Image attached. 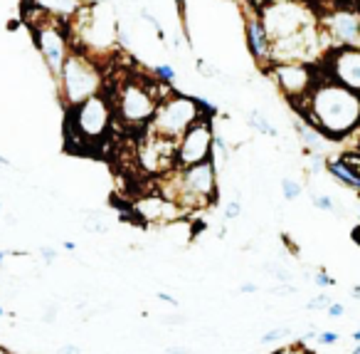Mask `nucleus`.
Masks as SVG:
<instances>
[{"label":"nucleus","instance_id":"nucleus-27","mask_svg":"<svg viewBox=\"0 0 360 354\" xmlns=\"http://www.w3.org/2000/svg\"><path fill=\"white\" fill-rule=\"evenodd\" d=\"M267 270H269V273H274L276 278L281 280V283H289V280H291V273H289L287 267H279V265H267Z\"/></svg>","mask_w":360,"mask_h":354},{"label":"nucleus","instance_id":"nucleus-36","mask_svg":"<svg viewBox=\"0 0 360 354\" xmlns=\"http://www.w3.org/2000/svg\"><path fill=\"white\" fill-rule=\"evenodd\" d=\"M239 290H242V292H247V295H252V292H256V290H259V287H256L254 283H244V285L239 287Z\"/></svg>","mask_w":360,"mask_h":354},{"label":"nucleus","instance_id":"nucleus-21","mask_svg":"<svg viewBox=\"0 0 360 354\" xmlns=\"http://www.w3.org/2000/svg\"><path fill=\"white\" fill-rule=\"evenodd\" d=\"M281 191H284V199H287V201H296L301 193H304V186H301L299 181L284 179V181H281Z\"/></svg>","mask_w":360,"mask_h":354},{"label":"nucleus","instance_id":"nucleus-30","mask_svg":"<svg viewBox=\"0 0 360 354\" xmlns=\"http://www.w3.org/2000/svg\"><path fill=\"white\" fill-rule=\"evenodd\" d=\"M197 72H200V75H205V77H215V75H217V69L210 67L205 60H197Z\"/></svg>","mask_w":360,"mask_h":354},{"label":"nucleus","instance_id":"nucleus-22","mask_svg":"<svg viewBox=\"0 0 360 354\" xmlns=\"http://www.w3.org/2000/svg\"><path fill=\"white\" fill-rule=\"evenodd\" d=\"M331 302H333V298H328V295H318V298H313V300L306 302V310L309 312H326Z\"/></svg>","mask_w":360,"mask_h":354},{"label":"nucleus","instance_id":"nucleus-25","mask_svg":"<svg viewBox=\"0 0 360 354\" xmlns=\"http://www.w3.org/2000/svg\"><path fill=\"white\" fill-rule=\"evenodd\" d=\"M316 340L321 342V344H336L338 340H341V335L338 332H331V329H324V332H318Z\"/></svg>","mask_w":360,"mask_h":354},{"label":"nucleus","instance_id":"nucleus-7","mask_svg":"<svg viewBox=\"0 0 360 354\" xmlns=\"http://www.w3.org/2000/svg\"><path fill=\"white\" fill-rule=\"evenodd\" d=\"M259 18L272 43H279V40L291 38L296 32L316 25L311 10L301 0H269Z\"/></svg>","mask_w":360,"mask_h":354},{"label":"nucleus","instance_id":"nucleus-43","mask_svg":"<svg viewBox=\"0 0 360 354\" xmlns=\"http://www.w3.org/2000/svg\"><path fill=\"white\" fill-rule=\"evenodd\" d=\"M8 312H5V307H3V305H0V317H5Z\"/></svg>","mask_w":360,"mask_h":354},{"label":"nucleus","instance_id":"nucleus-39","mask_svg":"<svg viewBox=\"0 0 360 354\" xmlns=\"http://www.w3.org/2000/svg\"><path fill=\"white\" fill-rule=\"evenodd\" d=\"M0 166H5V168H10V166H12V164H10V162H8L5 156H0Z\"/></svg>","mask_w":360,"mask_h":354},{"label":"nucleus","instance_id":"nucleus-6","mask_svg":"<svg viewBox=\"0 0 360 354\" xmlns=\"http://www.w3.org/2000/svg\"><path fill=\"white\" fill-rule=\"evenodd\" d=\"M27 15H30V25H32V40H35V47L43 57L47 72L57 80L62 65L67 60L69 50V35L67 25L60 23V20H52L47 15H40L35 10L27 8Z\"/></svg>","mask_w":360,"mask_h":354},{"label":"nucleus","instance_id":"nucleus-14","mask_svg":"<svg viewBox=\"0 0 360 354\" xmlns=\"http://www.w3.org/2000/svg\"><path fill=\"white\" fill-rule=\"evenodd\" d=\"M25 8L69 25L84 8V0H25Z\"/></svg>","mask_w":360,"mask_h":354},{"label":"nucleus","instance_id":"nucleus-15","mask_svg":"<svg viewBox=\"0 0 360 354\" xmlns=\"http://www.w3.org/2000/svg\"><path fill=\"white\" fill-rule=\"evenodd\" d=\"M247 38H250V50L256 60H269V50H272V40H269L264 23L259 15H250L247 18Z\"/></svg>","mask_w":360,"mask_h":354},{"label":"nucleus","instance_id":"nucleus-2","mask_svg":"<svg viewBox=\"0 0 360 354\" xmlns=\"http://www.w3.org/2000/svg\"><path fill=\"white\" fill-rule=\"evenodd\" d=\"M163 191L165 199L176 201L180 208H202L217 199V166L208 159L195 166L178 168Z\"/></svg>","mask_w":360,"mask_h":354},{"label":"nucleus","instance_id":"nucleus-38","mask_svg":"<svg viewBox=\"0 0 360 354\" xmlns=\"http://www.w3.org/2000/svg\"><path fill=\"white\" fill-rule=\"evenodd\" d=\"M62 248H64V250H69V253H72V250L77 248V245H74L72 241H64V245H62Z\"/></svg>","mask_w":360,"mask_h":354},{"label":"nucleus","instance_id":"nucleus-20","mask_svg":"<svg viewBox=\"0 0 360 354\" xmlns=\"http://www.w3.org/2000/svg\"><path fill=\"white\" fill-rule=\"evenodd\" d=\"M287 337H291V327H276V329H269V332H264L262 340H259V344L262 347H269V344H276V342L287 340Z\"/></svg>","mask_w":360,"mask_h":354},{"label":"nucleus","instance_id":"nucleus-33","mask_svg":"<svg viewBox=\"0 0 360 354\" xmlns=\"http://www.w3.org/2000/svg\"><path fill=\"white\" fill-rule=\"evenodd\" d=\"M57 354H82V347H77V344H64V347L57 349Z\"/></svg>","mask_w":360,"mask_h":354},{"label":"nucleus","instance_id":"nucleus-8","mask_svg":"<svg viewBox=\"0 0 360 354\" xmlns=\"http://www.w3.org/2000/svg\"><path fill=\"white\" fill-rule=\"evenodd\" d=\"M158 94L141 80L123 82L117 97V117L128 129H143L151 124L153 114L158 109Z\"/></svg>","mask_w":360,"mask_h":354},{"label":"nucleus","instance_id":"nucleus-13","mask_svg":"<svg viewBox=\"0 0 360 354\" xmlns=\"http://www.w3.org/2000/svg\"><path fill=\"white\" fill-rule=\"evenodd\" d=\"M136 211L143 221L148 223H165V221H176L178 216H183V208L176 201L165 199V196H148L136 203Z\"/></svg>","mask_w":360,"mask_h":354},{"label":"nucleus","instance_id":"nucleus-5","mask_svg":"<svg viewBox=\"0 0 360 354\" xmlns=\"http://www.w3.org/2000/svg\"><path fill=\"white\" fill-rule=\"evenodd\" d=\"M202 117L200 102L185 94H171L168 100L158 102V109L153 114L148 131L168 142H178L190 126Z\"/></svg>","mask_w":360,"mask_h":354},{"label":"nucleus","instance_id":"nucleus-35","mask_svg":"<svg viewBox=\"0 0 360 354\" xmlns=\"http://www.w3.org/2000/svg\"><path fill=\"white\" fill-rule=\"evenodd\" d=\"M193 349L190 347H168L165 349V354H190Z\"/></svg>","mask_w":360,"mask_h":354},{"label":"nucleus","instance_id":"nucleus-1","mask_svg":"<svg viewBox=\"0 0 360 354\" xmlns=\"http://www.w3.org/2000/svg\"><path fill=\"white\" fill-rule=\"evenodd\" d=\"M306 100V119L328 142L348 137L360 126V94L338 82H316Z\"/></svg>","mask_w":360,"mask_h":354},{"label":"nucleus","instance_id":"nucleus-45","mask_svg":"<svg viewBox=\"0 0 360 354\" xmlns=\"http://www.w3.org/2000/svg\"><path fill=\"white\" fill-rule=\"evenodd\" d=\"M0 208H3V203H0Z\"/></svg>","mask_w":360,"mask_h":354},{"label":"nucleus","instance_id":"nucleus-10","mask_svg":"<svg viewBox=\"0 0 360 354\" xmlns=\"http://www.w3.org/2000/svg\"><path fill=\"white\" fill-rule=\"evenodd\" d=\"M321 38L331 40L336 47H358L360 50V10L355 8H333L321 18Z\"/></svg>","mask_w":360,"mask_h":354},{"label":"nucleus","instance_id":"nucleus-40","mask_svg":"<svg viewBox=\"0 0 360 354\" xmlns=\"http://www.w3.org/2000/svg\"><path fill=\"white\" fill-rule=\"evenodd\" d=\"M5 258H8V253H5V250H0V265L5 263Z\"/></svg>","mask_w":360,"mask_h":354},{"label":"nucleus","instance_id":"nucleus-18","mask_svg":"<svg viewBox=\"0 0 360 354\" xmlns=\"http://www.w3.org/2000/svg\"><path fill=\"white\" fill-rule=\"evenodd\" d=\"M247 119H250L252 129H256L259 134H267V137H276V129L269 124V119L264 117L262 112H250V114H247Z\"/></svg>","mask_w":360,"mask_h":354},{"label":"nucleus","instance_id":"nucleus-31","mask_svg":"<svg viewBox=\"0 0 360 354\" xmlns=\"http://www.w3.org/2000/svg\"><path fill=\"white\" fill-rule=\"evenodd\" d=\"M40 255L45 258V263H55L57 250H55V248H40Z\"/></svg>","mask_w":360,"mask_h":354},{"label":"nucleus","instance_id":"nucleus-3","mask_svg":"<svg viewBox=\"0 0 360 354\" xmlns=\"http://www.w3.org/2000/svg\"><path fill=\"white\" fill-rule=\"evenodd\" d=\"M114 122V107L99 92L80 104L67 107V137L69 142L94 146L104 142Z\"/></svg>","mask_w":360,"mask_h":354},{"label":"nucleus","instance_id":"nucleus-19","mask_svg":"<svg viewBox=\"0 0 360 354\" xmlns=\"http://www.w3.org/2000/svg\"><path fill=\"white\" fill-rule=\"evenodd\" d=\"M84 228L86 230H92V233H106L109 230V223H106V218L104 213H97V211H89L84 213Z\"/></svg>","mask_w":360,"mask_h":354},{"label":"nucleus","instance_id":"nucleus-32","mask_svg":"<svg viewBox=\"0 0 360 354\" xmlns=\"http://www.w3.org/2000/svg\"><path fill=\"white\" fill-rule=\"evenodd\" d=\"M343 159H346V162H348L350 166L355 168V174L360 176V154H350V156H343Z\"/></svg>","mask_w":360,"mask_h":354},{"label":"nucleus","instance_id":"nucleus-9","mask_svg":"<svg viewBox=\"0 0 360 354\" xmlns=\"http://www.w3.org/2000/svg\"><path fill=\"white\" fill-rule=\"evenodd\" d=\"M215 134L208 119H197L195 124L176 142V168H188L213 159Z\"/></svg>","mask_w":360,"mask_h":354},{"label":"nucleus","instance_id":"nucleus-28","mask_svg":"<svg viewBox=\"0 0 360 354\" xmlns=\"http://www.w3.org/2000/svg\"><path fill=\"white\" fill-rule=\"evenodd\" d=\"M239 213H242V206H239V201H230V203L225 206V218H237Z\"/></svg>","mask_w":360,"mask_h":354},{"label":"nucleus","instance_id":"nucleus-17","mask_svg":"<svg viewBox=\"0 0 360 354\" xmlns=\"http://www.w3.org/2000/svg\"><path fill=\"white\" fill-rule=\"evenodd\" d=\"M296 129H299V134H301V139H304L306 146H311V149H316V151L326 149V142H328V139L321 137L316 129H311V126H301V124H296Z\"/></svg>","mask_w":360,"mask_h":354},{"label":"nucleus","instance_id":"nucleus-42","mask_svg":"<svg viewBox=\"0 0 360 354\" xmlns=\"http://www.w3.org/2000/svg\"><path fill=\"white\" fill-rule=\"evenodd\" d=\"M350 354H360V342H355V347H353V352Z\"/></svg>","mask_w":360,"mask_h":354},{"label":"nucleus","instance_id":"nucleus-11","mask_svg":"<svg viewBox=\"0 0 360 354\" xmlns=\"http://www.w3.org/2000/svg\"><path fill=\"white\" fill-rule=\"evenodd\" d=\"M272 77H274L276 87L287 94L289 100H301L316 85L313 69L309 63H274Z\"/></svg>","mask_w":360,"mask_h":354},{"label":"nucleus","instance_id":"nucleus-12","mask_svg":"<svg viewBox=\"0 0 360 354\" xmlns=\"http://www.w3.org/2000/svg\"><path fill=\"white\" fill-rule=\"evenodd\" d=\"M328 69L333 82L360 94V50L358 47H336L328 55Z\"/></svg>","mask_w":360,"mask_h":354},{"label":"nucleus","instance_id":"nucleus-34","mask_svg":"<svg viewBox=\"0 0 360 354\" xmlns=\"http://www.w3.org/2000/svg\"><path fill=\"white\" fill-rule=\"evenodd\" d=\"M158 300H163V302L173 305V307H178V300L173 298V295H168V292H158Z\"/></svg>","mask_w":360,"mask_h":354},{"label":"nucleus","instance_id":"nucleus-29","mask_svg":"<svg viewBox=\"0 0 360 354\" xmlns=\"http://www.w3.org/2000/svg\"><path fill=\"white\" fill-rule=\"evenodd\" d=\"M326 312H328L331 317H343V315H346V307H343L341 302H336V300H333V302L328 305V310H326Z\"/></svg>","mask_w":360,"mask_h":354},{"label":"nucleus","instance_id":"nucleus-23","mask_svg":"<svg viewBox=\"0 0 360 354\" xmlns=\"http://www.w3.org/2000/svg\"><path fill=\"white\" fill-rule=\"evenodd\" d=\"M313 206H316L318 211H336V203H333V199L331 196H313Z\"/></svg>","mask_w":360,"mask_h":354},{"label":"nucleus","instance_id":"nucleus-26","mask_svg":"<svg viewBox=\"0 0 360 354\" xmlns=\"http://www.w3.org/2000/svg\"><path fill=\"white\" fill-rule=\"evenodd\" d=\"M156 75H158L160 80H165V82H173L176 80V69L168 67V65H158V67H156Z\"/></svg>","mask_w":360,"mask_h":354},{"label":"nucleus","instance_id":"nucleus-16","mask_svg":"<svg viewBox=\"0 0 360 354\" xmlns=\"http://www.w3.org/2000/svg\"><path fill=\"white\" fill-rule=\"evenodd\" d=\"M326 171H328L333 179H338L343 186L353 188V191H360V176L355 174V168L350 166L346 159H336V162L326 164Z\"/></svg>","mask_w":360,"mask_h":354},{"label":"nucleus","instance_id":"nucleus-37","mask_svg":"<svg viewBox=\"0 0 360 354\" xmlns=\"http://www.w3.org/2000/svg\"><path fill=\"white\" fill-rule=\"evenodd\" d=\"M165 322H168V324H183V322H185V317H168Z\"/></svg>","mask_w":360,"mask_h":354},{"label":"nucleus","instance_id":"nucleus-41","mask_svg":"<svg viewBox=\"0 0 360 354\" xmlns=\"http://www.w3.org/2000/svg\"><path fill=\"white\" fill-rule=\"evenodd\" d=\"M353 342H360V327H358V329H355V332H353Z\"/></svg>","mask_w":360,"mask_h":354},{"label":"nucleus","instance_id":"nucleus-4","mask_svg":"<svg viewBox=\"0 0 360 354\" xmlns=\"http://www.w3.org/2000/svg\"><path fill=\"white\" fill-rule=\"evenodd\" d=\"M104 77L99 72L97 63L86 55L84 50H72L62 65L57 75V87H60V100L67 107L80 104L94 94L101 92Z\"/></svg>","mask_w":360,"mask_h":354},{"label":"nucleus","instance_id":"nucleus-44","mask_svg":"<svg viewBox=\"0 0 360 354\" xmlns=\"http://www.w3.org/2000/svg\"><path fill=\"white\" fill-rule=\"evenodd\" d=\"M0 354H10V352H8V349H3V347H0Z\"/></svg>","mask_w":360,"mask_h":354},{"label":"nucleus","instance_id":"nucleus-24","mask_svg":"<svg viewBox=\"0 0 360 354\" xmlns=\"http://www.w3.org/2000/svg\"><path fill=\"white\" fill-rule=\"evenodd\" d=\"M313 283H316L318 287H333V285H336V280L331 278L326 270H318V273L313 275Z\"/></svg>","mask_w":360,"mask_h":354}]
</instances>
